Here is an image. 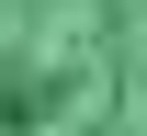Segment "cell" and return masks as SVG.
Instances as JSON below:
<instances>
[{"instance_id": "cell-1", "label": "cell", "mask_w": 147, "mask_h": 136, "mask_svg": "<svg viewBox=\"0 0 147 136\" xmlns=\"http://www.w3.org/2000/svg\"><path fill=\"white\" fill-rule=\"evenodd\" d=\"M0 136H147V0H0Z\"/></svg>"}]
</instances>
